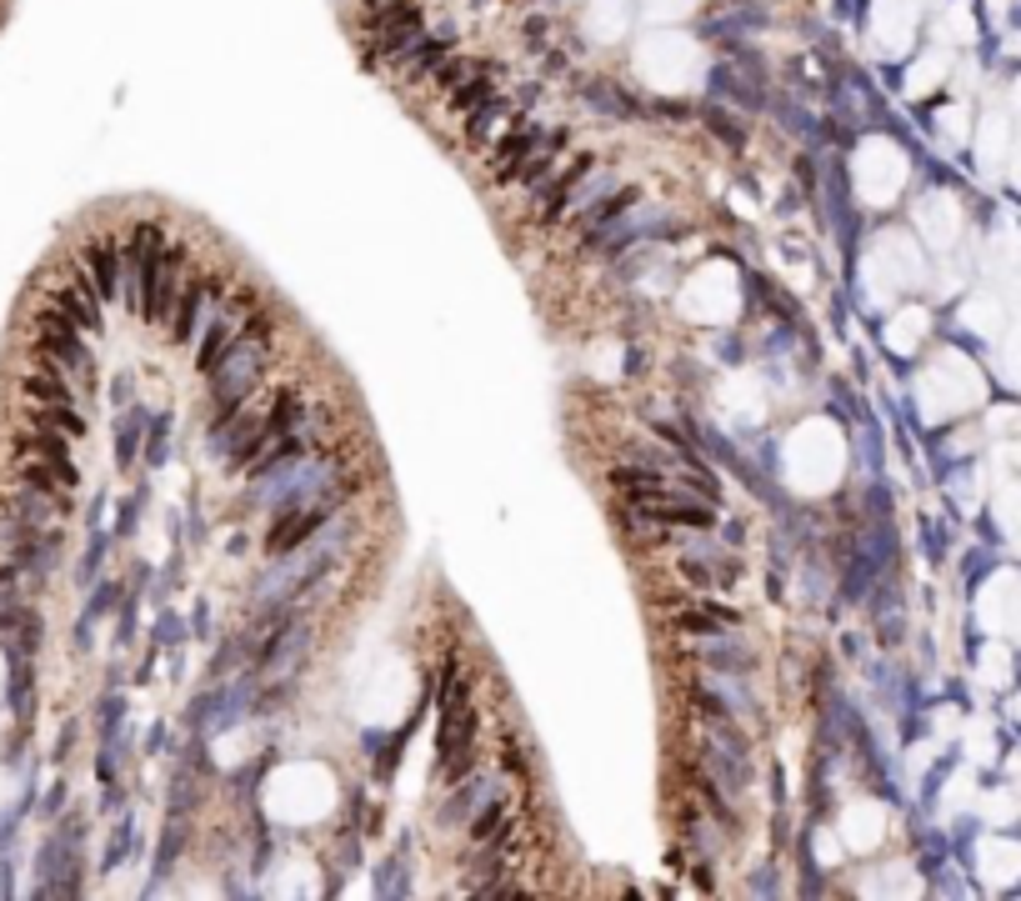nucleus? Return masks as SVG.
<instances>
[{"instance_id": "nucleus-20", "label": "nucleus", "mask_w": 1021, "mask_h": 901, "mask_svg": "<svg viewBox=\"0 0 1021 901\" xmlns=\"http://www.w3.org/2000/svg\"><path fill=\"white\" fill-rule=\"evenodd\" d=\"M626 206H636V191H616V196H611V201H597V206H591L587 216L577 221V226H581V240H597L601 230H606L611 221H616V216H621V211H626Z\"/></svg>"}, {"instance_id": "nucleus-3", "label": "nucleus", "mask_w": 1021, "mask_h": 901, "mask_svg": "<svg viewBox=\"0 0 1021 901\" xmlns=\"http://www.w3.org/2000/svg\"><path fill=\"white\" fill-rule=\"evenodd\" d=\"M707 766L711 782L727 786V796H741L751 782V741L731 717H707Z\"/></svg>"}, {"instance_id": "nucleus-12", "label": "nucleus", "mask_w": 1021, "mask_h": 901, "mask_svg": "<svg viewBox=\"0 0 1021 901\" xmlns=\"http://www.w3.org/2000/svg\"><path fill=\"white\" fill-rule=\"evenodd\" d=\"M11 457H41V461H71V436L45 431V426H31V431L11 436Z\"/></svg>"}, {"instance_id": "nucleus-16", "label": "nucleus", "mask_w": 1021, "mask_h": 901, "mask_svg": "<svg viewBox=\"0 0 1021 901\" xmlns=\"http://www.w3.org/2000/svg\"><path fill=\"white\" fill-rule=\"evenodd\" d=\"M406 25H421V6H416V0L370 6V11H366V41H376V35H391V31H406Z\"/></svg>"}, {"instance_id": "nucleus-7", "label": "nucleus", "mask_w": 1021, "mask_h": 901, "mask_svg": "<svg viewBox=\"0 0 1021 901\" xmlns=\"http://www.w3.org/2000/svg\"><path fill=\"white\" fill-rule=\"evenodd\" d=\"M541 141H546V136L536 131V126H516L511 136H501V141L486 151V161H491V171H496V181H501V185L522 181V165L531 161Z\"/></svg>"}, {"instance_id": "nucleus-25", "label": "nucleus", "mask_w": 1021, "mask_h": 901, "mask_svg": "<svg viewBox=\"0 0 1021 901\" xmlns=\"http://www.w3.org/2000/svg\"><path fill=\"white\" fill-rule=\"evenodd\" d=\"M136 436H141V416H131V421L120 426V446H116L120 466H131V461H136Z\"/></svg>"}, {"instance_id": "nucleus-26", "label": "nucleus", "mask_w": 1021, "mask_h": 901, "mask_svg": "<svg viewBox=\"0 0 1021 901\" xmlns=\"http://www.w3.org/2000/svg\"><path fill=\"white\" fill-rule=\"evenodd\" d=\"M656 116H671V120H686V116H691V106H686V100H662V106H656Z\"/></svg>"}, {"instance_id": "nucleus-27", "label": "nucleus", "mask_w": 1021, "mask_h": 901, "mask_svg": "<svg viewBox=\"0 0 1021 901\" xmlns=\"http://www.w3.org/2000/svg\"><path fill=\"white\" fill-rule=\"evenodd\" d=\"M361 6H366V11H370V6H391V0H361Z\"/></svg>"}, {"instance_id": "nucleus-24", "label": "nucleus", "mask_w": 1021, "mask_h": 901, "mask_svg": "<svg viewBox=\"0 0 1021 901\" xmlns=\"http://www.w3.org/2000/svg\"><path fill=\"white\" fill-rule=\"evenodd\" d=\"M471 71H476V66H471L466 55H445L441 66H436V90H445V96H451V90H456Z\"/></svg>"}, {"instance_id": "nucleus-17", "label": "nucleus", "mask_w": 1021, "mask_h": 901, "mask_svg": "<svg viewBox=\"0 0 1021 901\" xmlns=\"http://www.w3.org/2000/svg\"><path fill=\"white\" fill-rule=\"evenodd\" d=\"M561 146H566V126H556L551 136H546L541 146H536V155L522 165V185H526V196H541V185H546V175L556 171V155H561Z\"/></svg>"}, {"instance_id": "nucleus-1", "label": "nucleus", "mask_w": 1021, "mask_h": 901, "mask_svg": "<svg viewBox=\"0 0 1021 901\" xmlns=\"http://www.w3.org/2000/svg\"><path fill=\"white\" fill-rule=\"evenodd\" d=\"M271 366V336L266 331H240L236 346L221 356V366L211 371V401L216 411H236L250 396L261 391V376Z\"/></svg>"}, {"instance_id": "nucleus-19", "label": "nucleus", "mask_w": 1021, "mask_h": 901, "mask_svg": "<svg viewBox=\"0 0 1021 901\" xmlns=\"http://www.w3.org/2000/svg\"><path fill=\"white\" fill-rule=\"evenodd\" d=\"M25 421L45 426V431H61V436H71V441H80V436L90 431L86 416H80L76 406H35V401H25Z\"/></svg>"}, {"instance_id": "nucleus-6", "label": "nucleus", "mask_w": 1021, "mask_h": 901, "mask_svg": "<svg viewBox=\"0 0 1021 901\" xmlns=\"http://www.w3.org/2000/svg\"><path fill=\"white\" fill-rule=\"evenodd\" d=\"M15 391H21V401H35V406H76V391H71L66 371L45 356H35V366L15 376Z\"/></svg>"}, {"instance_id": "nucleus-13", "label": "nucleus", "mask_w": 1021, "mask_h": 901, "mask_svg": "<svg viewBox=\"0 0 1021 901\" xmlns=\"http://www.w3.org/2000/svg\"><path fill=\"white\" fill-rule=\"evenodd\" d=\"M491 96H496V66H476L451 96H445V106H451V116H471V110L486 106Z\"/></svg>"}, {"instance_id": "nucleus-5", "label": "nucleus", "mask_w": 1021, "mask_h": 901, "mask_svg": "<svg viewBox=\"0 0 1021 901\" xmlns=\"http://www.w3.org/2000/svg\"><path fill=\"white\" fill-rule=\"evenodd\" d=\"M185 261H191V250L181 246V240H171L165 246V261H161V276H155V286L146 291V301H141V315L146 321H171V311H175V296H181V271H185Z\"/></svg>"}, {"instance_id": "nucleus-22", "label": "nucleus", "mask_w": 1021, "mask_h": 901, "mask_svg": "<svg viewBox=\"0 0 1021 901\" xmlns=\"http://www.w3.org/2000/svg\"><path fill=\"white\" fill-rule=\"evenodd\" d=\"M707 666L711 672H727V676H746L756 666V652L741 646V641H721V646H707Z\"/></svg>"}, {"instance_id": "nucleus-10", "label": "nucleus", "mask_w": 1021, "mask_h": 901, "mask_svg": "<svg viewBox=\"0 0 1021 901\" xmlns=\"http://www.w3.org/2000/svg\"><path fill=\"white\" fill-rule=\"evenodd\" d=\"M86 266H90V281H96L100 301H116V296H120V276H126V261H120L116 240H90V246H86Z\"/></svg>"}, {"instance_id": "nucleus-23", "label": "nucleus", "mask_w": 1021, "mask_h": 901, "mask_svg": "<svg viewBox=\"0 0 1021 901\" xmlns=\"http://www.w3.org/2000/svg\"><path fill=\"white\" fill-rule=\"evenodd\" d=\"M511 832V812H506V802H491L486 812H476L471 816V847H486V841H496V836H506Z\"/></svg>"}, {"instance_id": "nucleus-15", "label": "nucleus", "mask_w": 1021, "mask_h": 901, "mask_svg": "<svg viewBox=\"0 0 1021 901\" xmlns=\"http://www.w3.org/2000/svg\"><path fill=\"white\" fill-rule=\"evenodd\" d=\"M591 165H597V161H591V155H581L577 165H566V171L556 175V185H551V191H541V196H546V206H541V221H546V226H551V221H561V216H566V206H571V196H577V185H581V175H587Z\"/></svg>"}, {"instance_id": "nucleus-18", "label": "nucleus", "mask_w": 1021, "mask_h": 901, "mask_svg": "<svg viewBox=\"0 0 1021 901\" xmlns=\"http://www.w3.org/2000/svg\"><path fill=\"white\" fill-rule=\"evenodd\" d=\"M506 116H522V110H516V106H506V100H501V96H491L486 106H476V110H471V116H466V146H471V151H481V146H491V136H496V126H501V120H506Z\"/></svg>"}, {"instance_id": "nucleus-21", "label": "nucleus", "mask_w": 1021, "mask_h": 901, "mask_svg": "<svg viewBox=\"0 0 1021 901\" xmlns=\"http://www.w3.org/2000/svg\"><path fill=\"white\" fill-rule=\"evenodd\" d=\"M701 126H707L717 141H727V151H746V141H751L746 126H741V120H731L727 106H717V100H711V106H701Z\"/></svg>"}, {"instance_id": "nucleus-14", "label": "nucleus", "mask_w": 1021, "mask_h": 901, "mask_svg": "<svg viewBox=\"0 0 1021 901\" xmlns=\"http://www.w3.org/2000/svg\"><path fill=\"white\" fill-rule=\"evenodd\" d=\"M51 305H61V311L76 321L80 331H90V336H100V301L96 296H86L80 286H51Z\"/></svg>"}, {"instance_id": "nucleus-2", "label": "nucleus", "mask_w": 1021, "mask_h": 901, "mask_svg": "<svg viewBox=\"0 0 1021 901\" xmlns=\"http://www.w3.org/2000/svg\"><path fill=\"white\" fill-rule=\"evenodd\" d=\"M31 326H35V356L55 361L61 371H71V376L86 380V386L96 380V361H90V351H86V331H80L76 321L61 311V305H45V311H35Z\"/></svg>"}, {"instance_id": "nucleus-11", "label": "nucleus", "mask_w": 1021, "mask_h": 901, "mask_svg": "<svg viewBox=\"0 0 1021 901\" xmlns=\"http://www.w3.org/2000/svg\"><path fill=\"white\" fill-rule=\"evenodd\" d=\"M491 802H496V792H491V782H486V776H471V782H461L456 792H451V802L441 806V826H461V822L471 826V816H476V812H486Z\"/></svg>"}, {"instance_id": "nucleus-4", "label": "nucleus", "mask_w": 1021, "mask_h": 901, "mask_svg": "<svg viewBox=\"0 0 1021 901\" xmlns=\"http://www.w3.org/2000/svg\"><path fill=\"white\" fill-rule=\"evenodd\" d=\"M326 522H331V501H305V506H286L281 516H276V526L266 532V556H271V561H281V556H295Z\"/></svg>"}, {"instance_id": "nucleus-8", "label": "nucleus", "mask_w": 1021, "mask_h": 901, "mask_svg": "<svg viewBox=\"0 0 1021 901\" xmlns=\"http://www.w3.org/2000/svg\"><path fill=\"white\" fill-rule=\"evenodd\" d=\"M206 301H211V286L206 276H191V281L181 286V296H175V311H171V341L175 346H191V336L201 331V321H206Z\"/></svg>"}, {"instance_id": "nucleus-9", "label": "nucleus", "mask_w": 1021, "mask_h": 901, "mask_svg": "<svg viewBox=\"0 0 1021 901\" xmlns=\"http://www.w3.org/2000/svg\"><path fill=\"white\" fill-rule=\"evenodd\" d=\"M451 45H456V31H436V35H421V41L411 45V51H401L391 61L396 71H401V81H426L436 66H441L445 55H451Z\"/></svg>"}]
</instances>
